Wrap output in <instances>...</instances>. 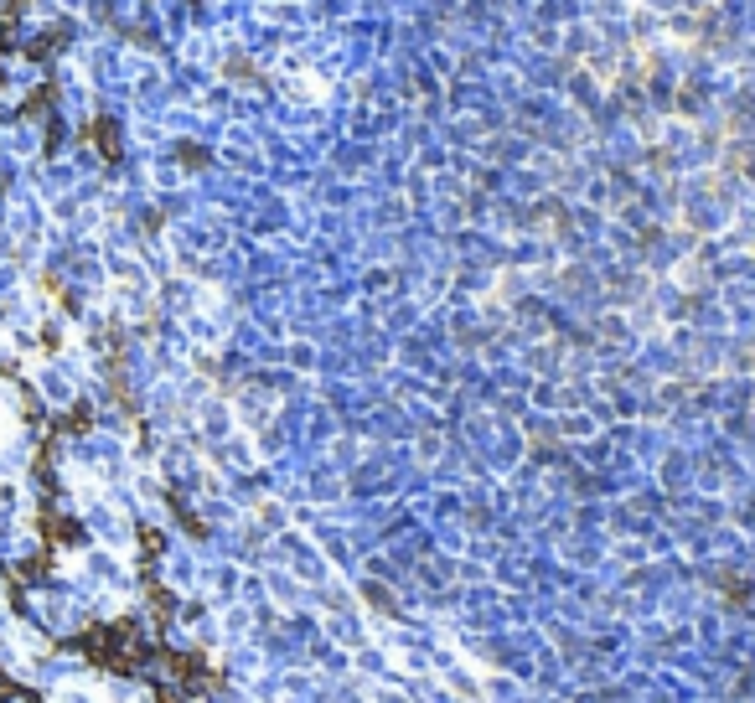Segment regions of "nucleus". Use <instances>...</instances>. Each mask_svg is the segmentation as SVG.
I'll list each match as a JSON object with an SVG mask.
<instances>
[{"mask_svg": "<svg viewBox=\"0 0 755 703\" xmlns=\"http://www.w3.org/2000/svg\"><path fill=\"white\" fill-rule=\"evenodd\" d=\"M88 145H94L104 161H119V150H125V145H119V125H114V119H94V125H88Z\"/></svg>", "mask_w": 755, "mask_h": 703, "instance_id": "nucleus-1", "label": "nucleus"}]
</instances>
